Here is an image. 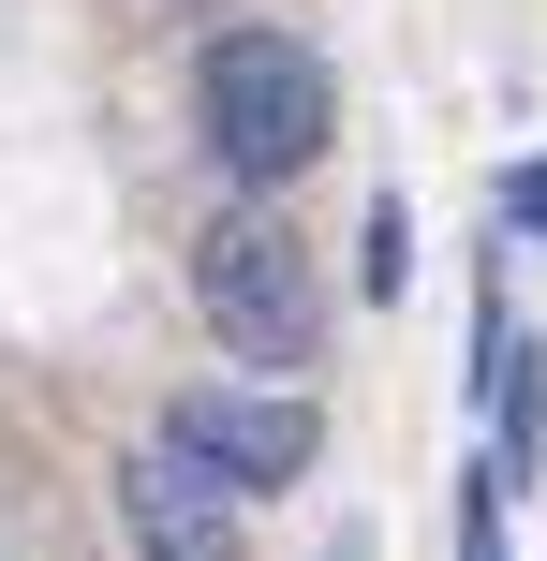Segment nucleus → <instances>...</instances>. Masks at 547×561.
I'll return each instance as SVG.
<instances>
[{
	"label": "nucleus",
	"mask_w": 547,
	"mask_h": 561,
	"mask_svg": "<svg viewBox=\"0 0 547 561\" xmlns=\"http://www.w3.org/2000/svg\"><path fill=\"white\" fill-rule=\"evenodd\" d=\"M193 296L223 325V355H252V369H311V340H326V280L296 252V222H207Z\"/></svg>",
	"instance_id": "nucleus-2"
},
{
	"label": "nucleus",
	"mask_w": 547,
	"mask_h": 561,
	"mask_svg": "<svg viewBox=\"0 0 547 561\" xmlns=\"http://www.w3.org/2000/svg\"><path fill=\"white\" fill-rule=\"evenodd\" d=\"M163 444L193 458V473H223V488H282V473H311L326 458V414L296 385H193L163 414Z\"/></svg>",
	"instance_id": "nucleus-3"
},
{
	"label": "nucleus",
	"mask_w": 547,
	"mask_h": 561,
	"mask_svg": "<svg viewBox=\"0 0 547 561\" xmlns=\"http://www.w3.org/2000/svg\"><path fill=\"white\" fill-rule=\"evenodd\" d=\"M193 118H207V148H223V178L282 193V178L326 163V134H341V75H326L296 30H223L207 75H193Z\"/></svg>",
	"instance_id": "nucleus-1"
},
{
	"label": "nucleus",
	"mask_w": 547,
	"mask_h": 561,
	"mask_svg": "<svg viewBox=\"0 0 547 561\" xmlns=\"http://www.w3.org/2000/svg\"><path fill=\"white\" fill-rule=\"evenodd\" d=\"M118 533H134V561H237L252 517H237V488L193 473L178 444H134L118 458Z\"/></svg>",
	"instance_id": "nucleus-4"
},
{
	"label": "nucleus",
	"mask_w": 547,
	"mask_h": 561,
	"mask_svg": "<svg viewBox=\"0 0 547 561\" xmlns=\"http://www.w3.org/2000/svg\"><path fill=\"white\" fill-rule=\"evenodd\" d=\"M400 280H414V222H400V193H385L371 207V296H400Z\"/></svg>",
	"instance_id": "nucleus-6"
},
{
	"label": "nucleus",
	"mask_w": 547,
	"mask_h": 561,
	"mask_svg": "<svg viewBox=\"0 0 547 561\" xmlns=\"http://www.w3.org/2000/svg\"><path fill=\"white\" fill-rule=\"evenodd\" d=\"M489 428L533 458V428H547V355L533 340H489Z\"/></svg>",
	"instance_id": "nucleus-5"
},
{
	"label": "nucleus",
	"mask_w": 547,
	"mask_h": 561,
	"mask_svg": "<svg viewBox=\"0 0 547 561\" xmlns=\"http://www.w3.org/2000/svg\"><path fill=\"white\" fill-rule=\"evenodd\" d=\"M503 207H518V222L547 237V163H518V178H503Z\"/></svg>",
	"instance_id": "nucleus-7"
}]
</instances>
